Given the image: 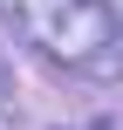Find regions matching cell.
Segmentation results:
<instances>
[{
  "mask_svg": "<svg viewBox=\"0 0 123 130\" xmlns=\"http://www.w3.org/2000/svg\"><path fill=\"white\" fill-rule=\"evenodd\" d=\"M7 89L14 82H7V55H0V123H7Z\"/></svg>",
  "mask_w": 123,
  "mask_h": 130,
  "instance_id": "cell-2",
  "label": "cell"
},
{
  "mask_svg": "<svg viewBox=\"0 0 123 130\" xmlns=\"http://www.w3.org/2000/svg\"><path fill=\"white\" fill-rule=\"evenodd\" d=\"M14 27L75 75H123V21L110 0H7Z\"/></svg>",
  "mask_w": 123,
  "mask_h": 130,
  "instance_id": "cell-1",
  "label": "cell"
}]
</instances>
